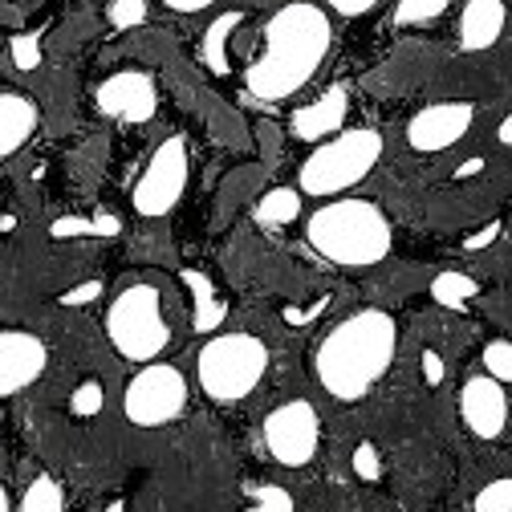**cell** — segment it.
Here are the masks:
<instances>
[{"instance_id":"obj_27","label":"cell","mask_w":512,"mask_h":512,"mask_svg":"<svg viewBox=\"0 0 512 512\" xmlns=\"http://www.w3.org/2000/svg\"><path fill=\"white\" fill-rule=\"evenodd\" d=\"M106 21L114 29H139L147 21V0H114L106 9Z\"/></svg>"},{"instance_id":"obj_19","label":"cell","mask_w":512,"mask_h":512,"mask_svg":"<svg viewBox=\"0 0 512 512\" xmlns=\"http://www.w3.org/2000/svg\"><path fill=\"white\" fill-rule=\"evenodd\" d=\"M21 512H66V488L53 476H33L21 496Z\"/></svg>"},{"instance_id":"obj_36","label":"cell","mask_w":512,"mask_h":512,"mask_svg":"<svg viewBox=\"0 0 512 512\" xmlns=\"http://www.w3.org/2000/svg\"><path fill=\"white\" fill-rule=\"evenodd\" d=\"M480 171H484V159H468V163L456 167V179H472V175H480Z\"/></svg>"},{"instance_id":"obj_22","label":"cell","mask_w":512,"mask_h":512,"mask_svg":"<svg viewBox=\"0 0 512 512\" xmlns=\"http://www.w3.org/2000/svg\"><path fill=\"white\" fill-rule=\"evenodd\" d=\"M447 9H452V0H399L395 5V25L407 29V25H427L435 17H443Z\"/></svg>"},{"instance_id":"obj_4","label":"cell","mask_w":512,"mask_h":512,"mask_svg":"<svg viewBox=\"0 0 512 512\" xmlns=\"http://www.w3.org/2000/svg\"><path fill=\"white\" fill-rule=\"evenodd\" d=\"M378 159H382V135L374 126H346L334 139L313 147V155L297 171V191L313 200H334L342 191L358 187Z\"/></svg>"},{"instance_id":"obj_29","label":"cell","mask_w":512,"mask_h":512,"mask_svg":"<svg viewBox=\"0 0 512 512\" xmlns=\"http://www.w3.org/2000/svg\"><path fill=\"white\" fill-rule=\"evenodd\" d=\"M74 415H94L98 407H102V387H98V378H86L82 387L74 391Z\"/></svg>"},{"instance_id":"obj_34","label":"cell","mask_w":512,"mask_h":512,"mask_svg":"<svg viewBox=\"0 0 512 512\" xmlns=\"http://www.w3.org/2000/svg\"><path fill=\"white\" fill-rule=\"evenodd\" d=\"M423 374H427L431 387H439V382H443V362H439V354H435V350H427V354H423Z\"/></svg>"},{"instance_id":"obj_38","label":"cell","mask_w":512,"mask_h":512,"mask_svg":"<svg viewBox=\"0 0 512 512\" xmlns=\"http://www.w3.org/2000/svg\"><path fill=\"white\" fill-rule=\"evenodd\" d=\"M0 512H13V504H9V492H5V484H0Z\"/></svg>"},{"instance_id":"obj_31","label":"cell","mask_w":512,"mask_h":512,"mask_svg":"<svg viewBox=\"0 0 512 512\" xmlns=\"http://www.w3.org/2000/svg\"><path fill=\"white\" fill-rule=\"evenodd\" d=\"M322 5L334 9L338 17H366V13L378 5V0H322Z\"/></svg>"},{"instance_id":"obj_3","label":"cell","mask_w":512,"mask_h":512,"mask_svg":"<svg viewBox=\"0 0 512 512\" xmlns=\"http://www.w3.org/2000/svg\"><path fill=\"white\" fill-rule=\"evenodd\" d=\"M305 236L322 261L338 269H374L391 256L395 228L391 216L374 200L362 196H334L317 208L305 224Z\"/></svg>"},{"instance_id":"obj_9","label":"cell","mask_w":512,"mask_h":512,"mask_svg":"<svg viewBox=\"0 0 512 512\" xmlns=\"http://www.w3.org/2000/svg\"><path fill=\"white\" fill-rule=\"evenodd\" d=\"M265 447L281 468H305L322 447V419L309 399H289L265 415Z\"/></svg>"},{"instance_id":"obj_11","label":"cell","mask_w":512,"mask_h":512,"mask_svg":"<svg viewBox=\"0 0 512 512\" xmlns=\"http://www.w3.org/2000/svg\"><path fill=\"white\" fill-rule=\"evenodd\" d=\"M476 122V106L472 102H431L419 114H411L407 122V143L423 155L456 147Z\"/></svg>"},{"instance_id":"obj_24","label":"cell","mask_w":512,"mask_h":512,"mask_svg":"<svg viewBox=\"0 0 512 512\" xmlns=\"http://www.w3.org/2000/svg\"><path fill=\"white\" fill-rule=\"evenodd\" d=\"M118 220L114 216H98V220H57L53 236H114Z\"/></svg>"},{"instance_id":"obj_30","label":"cell","mask_w":512,"mask_h":512,"mask_svg":"<svg viewBox=\"0 0 512 512\" xmlns=\"http://www.w3.org/2000/svg\"><path fill=\"white\" fill-rule=\"evenodd\" d=\"M354 472H358L362 480H378V476H382V464H378L374 443H362L358 452H354Z\"/></svg>"},{"instance_id":"obj_35","label":"cell","mask_w":512,"mask_h":512,"mask_svg":"<svg viewBox=\"0 0 512 512\" xmlns=\"http://www.w3.org/2000/svg\"><path fill=\"white\" fill-rule=\"evenodd\" d=\"M496 236H500V224H488L484 232H476V236H468V240H464V248H484V244H492Z\"/></svg>"},{"instance_id":"obj_18","label":"cell","mask_w":512,"mask_h":512,"mask_svg":"<svg viewBox=\"0 0 512 512\" xmlns=\"http://www.w3.org/2000/svg\"><path fill=\"white\" fill-rule=\"evenodd\" d=\"M252 216H256V224H269V228L293 224L301 216V191L297 187H273V191H265L261 204L252 208Z\"/></svg>"},{"instance_id":"obj_10","label":"cell","mask_w":512,"mask_h":512,"mask_svg":"<svg viewBox=\"0 0 512 512\" xmlns=\"http://www.w3.org/2000/svg\"><path fill=\"white\" fill-rule=\"evenodd\" d=\"M94 106L118 122H151L159 110V90L147 70H118L94 86Z\"/></svg>"},{"instance_id":"obj_1","label":"cell","mask_w":512,"mask_h":512,"mask_svg":"<svg viewBox=\"0 0 512 512\" xmlns=\"http://www.w3.org/2000/svg\"><path fill=\"white\" fill-rule=\"evenodd\" d=\"M334 45L330 13L313 0H293L265 21V49L248 61L244 86L261 102H285L301 94Z\"/></svg>"},{"instance_id":"obj_5","label":"cell","mask_w":512,"mask_h":512,"mask_svg":"<svg viewBox=\"0 0 512 512\" xmlns=\"http://www.w3.org/2000/svg\"><path fill=\"white\" fill-rule=\"evenodd\" d=\"M265 374H269V346L244 330H224L208 338L196 354V382L212 403L248 399L261 387Z\"/></svg>"},{"instance_id":"obj_23","label":"cell","mask_w":512,"mask_h":512,"mask_svg":"<svg viewBox=\"0 0 512 512\" xmlns=\"http://www.w3.org/2000/svg\"><path fill=\"white\" fill-rule=\"evenodd\" d=\"M476 512H512V476H500L492 484H484L472 500Z\"/></svg>"},{"instance_id":"obj_7","label":"cell","mask_w":512,"mask_h":512,"mask_svg":"<svg viewBox=\"0 0 512 512\" xmlns=\"http://www.w3.org/2000/svg\"><path fill=\"white\" fill-rule=\"evenodd\" d=\"M187 407V378L171 362H147L122 391V415L131 427H167Z\"/></svg>"},{"instance_id":"obj_33","label":"cell","mask_w":512,"mask_h":512,"mask_svg":"<svg viewBox=\"0 0 512 512\" xmlns=\"http://www.w3.org/2000/svg\"><path fill=\"white\" fill-rule=\"evenodd\" d=\"M163 5H167L171 13H204V9L216 5V0H163Z\"/></svg>"},{"instance_id":"obj_16","label":"cell","mask_w":512,"mask_h":512,"mask_svg":"<svg viewBox=\"0 0 512 512\" xmlns=\"http://www.w3.org/2000/svg\"><path fill=\"white\" fill-rule=\"evenodd\" d=\"M504 21H508L504 0H468L464 13H460V45L468 53L492 49L504 33Z\"/></svg>"},{"instance_id":"obj_21","label":"cell","mask_w":512,"mask_h":512,"mask_svg":"<svg viewBox=\"0 0 512 512\" xmlns=\"http://www.w3.org/2000/svg\"><path fill=\"white\" fill-rule=\"evenodd\" d=\"M476 293H480V285H476V277H468V273H439V277L431 281V297H435L439 305H447V309H464Z\"/></svg>"},{"instance_id":"obj_20","label":"cell","mask_w":512,"mask_h":512,"mask_svg":"<svg viewBox=\"0 0 512 512\" xmlns=\"http://www.w3.org/2000/svg\"><path fill=\"white\" fill-rule=\"evenodd\" d=\"M183 281H187V289L196 293V330H212V326H220L224 322V305L212 297V281L204 277V273H196V269H187L183 273Z\"/></svg>"},{"instance_id":"obj_25","label":"cell","mask_w":512,"mask_h":512,"mask_svg":"<svg viewBox=\"0 0 512 512\" xmlns=\"http://www.w3.org/2000/svg\"><path fill=\"white\" fill-rule=\"evenodd\" d=\"M484 370L496 382H512V342L508 338H492L484 346Z\"/></svg>"},{"instance_id":"obj_28","label":"cell","mask_w":512,"mask_h":512,"mask_svg":"<svg viewBox=\"0 0 512 512\" xmlns=\"http://www.w3.org/2000/svg\"><path fill=\"white\" fill-rule=\"evenodd\" d=\"M252 492V512H293V496L277 484H256Z\"/></svg>"},{"instance_id":"obj_17","label":"cell","mask_w":512,"mask_h":512,"mask_svg":"<svg viewBox=\"0 0 512 512\" xmlns=\"http://www.w3.org/2000/svg\"><path fill=\"white\" fill-rule=\"evenodd\" d=\"M244 25V13L240 9H228L224 17H216L208 29H204V66L212 74H228V45H232V33Z\"/></svg>"},{"instance_id":"obj_13","label":"cell","mask_w":512,"mask_h":512,"mask_svg":"<svg viewBox=\"0 0 512 512\" xmlns=\"http://www.w3.org/2000/svg\"><path fill=\"white\" fill-rule=\"evenodd\" d=\"M460 415L468 423L472 435L480 439H496L508 427V395H504V382H496L492 374H476L464 382L460 391Z\"/></svg>"},{"instance_id":"obj_2","label":"cell","mask_w":512,"mask_h":512,"mask_svg":"<svg viewBox=\"0 0 512 512\" xmlns=\"http://www.w3.org/2000/svg\"><path fill=\"white\" fill-rule=\"evenodd\" d=\"M395 354H399V322L387 309L366 305L322 334V342L309 354V366L317 387L330 399L358 403L395 366Z\"/></svg>"},{"instance_id":"obj_37","label":"cell","mask_w":512,"mask_h":512,"mask_svg":"<svg viewBox=\"0 0 512 512\" xmlns=\"http://www.w3.org/2000/svg\"><path fill=\"white\" fill-rule=\"evenodd\" d=\"M496 139H500L504 147H512V114H508V118L500 122V131H496Z\"/></svg>"},{"instance_id":"obj_26","label":"cell","mask_w":512,"mask_h":512,"mask_svg":"<svg viewBox=\"0 0 512 512\" xmlns=\"http://www.w3.org/2000/svg\"><path fill=\"white\" fill-rule=\"evenodd\" d=\"M9 53H13V66L17 70H37L41 66V29L13 37L9 41Z\"/></svg>"},{"instance_id":"obj_14","label":"cell","mask_w":512,"mask_h":512,"mask_svg":"<svg viewBox=\"0 0 512 512\" xmlns=\"http://www.w3.org/2000/svg\"><path fill=\"white\" fill-rule=\"evenodd\" d=\"M346 114H350V94H346V86H330L322 98H313V102H305L301 110H293L289 131H293V139H301V143H326V139H334L338 131H346Z\"/></svg>"},{"instance_id":"obj_15","label":"cell","mask_w":512,"mask_h":512,"mask_svg":"<svg viewBox=\"0 0 512 512\" xmlns=\"http://www.w3.org/2000/svg\"><path fill=\"white\" fill-rule=\"evenodd\" d=\"M41 126V110L21 90H0V163L13 159Z\"/></svg>"},{"instance_id":"obj_6","label":"cell","mask_w":512,"mask_h":512,"mask_svg":"<svg viewBox=\"0 0 512 512\" xmlns=\"http://www.w3.org/2000/svg\"><path fill=\"white\" fill-rule=\"evenodd\" d=\"M106 338L126 362L135 366L159 362V354L171 346V326H167L159 289L147 281L126 285L106 309Z\"/></svg>"},{"instance_id":"obj_32","label":"cell","mask_w":512,"mask_h":512,"mask_svg":"<svg viewBox=\"0 0 512 512\" xmlns=\"http://www.w3.org/2000/svg\"><path fill=\"white\" fill-rule=\"evenodd\" d=\"M98 293H102V285H98V281H86V285H78L74 293L61 297V305H82V301H94Z\"/></svg>"},{"instance_id":"obj_12","label":"cell","mask_w":512,"mask_h":512,"mask_svg":"<svg viewBox=\"0 0 512 512\" xmlns=\"http://www.w3.org/2000/svg\"><path fill=\"white\" fill-rule=\"evenodd\" d=\"M49 350L29 330H0V399H13L29 391L45 374Z\"/></svg>"},{"instance_id":"obj_8","label":"cell","mask_w":512,"mask_h":512,"mask_svg":"<svg viewBox=\"0 0 512 512\" xmlns=\"http://www.w3.org/2000/svg\"><path fill=\"white\" fill-rule=\"evenodd\" d=\"M187 175H191V155H187V139L183 135H171L163 139L143 175L135 179V191H131V204L143 220H159L167 216L179 200H183V191H187Z\"/></svg>"}]
</instances>
